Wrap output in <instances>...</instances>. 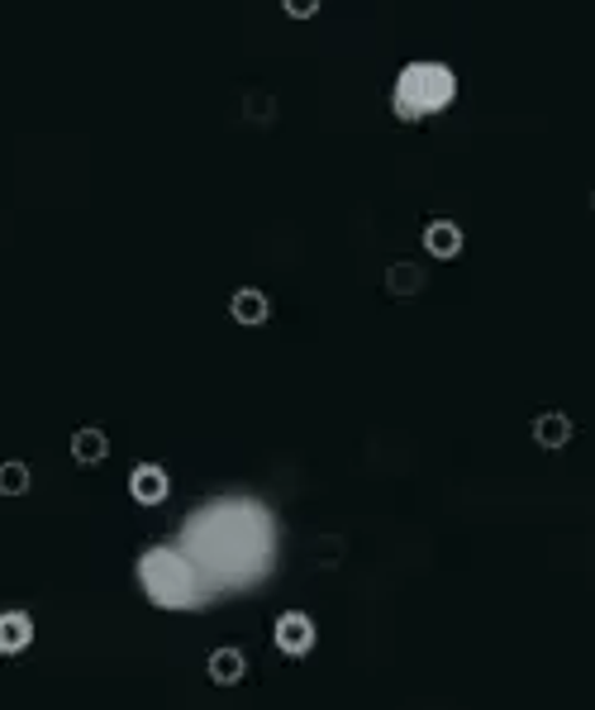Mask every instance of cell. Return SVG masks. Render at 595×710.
Returning <instances> with one entry per match:
<instances>
[{
	"label": "cell",
	"instance_id": "obj_4",
	"mask_svg": "<svg viewBox=\"0 0 595 710\" xmlns=\"http://www.w3.org/2000/svg\"><path fill=\"white\" fill-rule=\"evenodd\" d=\"M129 496H134L139 505H167L172 496V472L163 468V462H139L134 472H129Z\"/></svg>",
	"mask_w": 595,
	"mask_h": 710
},
{
	"label": "cell",
	"instance_id": "obj_8",
	"mask_svg": "<svg viewBox=\"0 0 595 710\" xmlns=\"http://www.w3.org/2000/svg\"><path fill=\"white\" fill-rule=\"evenodd\" d=\"M34 644V615L29 611H0V658H20Z\"/></svg>",
	"mask_w": 595,
	"mask_h": 710
},
{
	"label": "cell",
	"instance_id": "obj_11",
	"mask_svg": "<svg viewBox=\"0 0 595 710\" xmlns=\"http://www.w3.org/2000/svg\"><path fill=\"white\" fill-rule=\"evenodd\" d=\"M386 292H390V296H419V292H425V267H415V263H390V267H386Z\"/></svg>",
	"mask_w": 595,
	"mask_h": 710
},
{
	"label": "cell",
	"instance_id": "obj_2",
	"mask_svg": "<svg viewBox=\"0 0 595 710\" xmlns=\"http://www.w3.org/2000/svg\"><path fill=\"white\" fill-rule=\"evenodd\" d=\"M139 587L163 611H191L200 601V577L191 568V558L177 554V548H148L139 558Z\"/></svg>",
	"mask_w": 595,
	"mask_h": 710
},
{
	"label": "cell",
	"instance_id": "obj_9",
	"mask_svg": "<svg viewBox=\"0 0 595 710\" xmlns=\"http://www.w3.org/2000/svg\"><path fill=\"white\" fill-rule=\"evenodd\" d=\"M110 458V434L96 429V425H81L71 434V462L77 468H100V462Z\"/></svg>",
	"mask_w": 595,
	"mask_h": 710
},
{
	"label": "cell",
	"instance_id": "obj_7",
	"mask_svg": "<svg viewBox=\"0 0 595 710\" xmlns=\"http://www.w3.org/2000/svg\"><path fill=\"white\" fill-rule=\"evenodd\" d=\"M206 677H210L214 687H239L243 677H249V654H243L239 644H220L206 658Z\"/></svg>",
	"mask_w": 595,
	"mask_h": 710
},
{
	"label": "cell",
	"instance_id": "obj_10",
	"mask_svg": "<svg viewBox=\"0 0 595 710\" xmlns=\"http://www.w3.org/2000/svg\"><path fill=\"white\" fill-rule=\"evenodd\" d=\"M572 419L562 415V411H543L539 419H533V444L539 448H568L572 444Z\"/></svg>",
	"mask_w": 595,
	"mask_h": 710
},
{
	"label": "cell",
	"instance_id": "obj_5",
	"mask_svg": "<svg viewBox=\"0 0 595 710\" xmlns=\"http://www.w3.org/2000/svg\"><path fill=\"white\" fill-rule=\"evenodd\" d=\"M229 320L243 329H263L272 320V296L263 286H239V292L229 296Z\"/></svg>",
	"mask_w": 595,
	"mask_h": 710
},
{
	"label": "cell",
	"instance_id": "obj_13",
	"mask_svg": "<svg viewBox=\"0 0 595 710\" xmlns=\"http://www.w3.org/2000/svg\"><path fill=\"white\" fill-rule=\"evenodd\" d=\"M319 10H324V0H282V14H286V20H296V24L315 20Z\"/></svg>",
	"mask_w": 595,
	"mask_h": 710
},
{
	"label": "cell",
	"instance_id": "obj_1",
	"mask_svg": "<svg viewBox=\"0 0 595 710\" xmlns=\"http://www.w3.org/2000/svg\"><path fill=\"white\" fill-rule=\"evenodd\" d=\"M458 100V72L439 57H415L390 81V114L400 124H425Z\"/></svg>",
	"mask_w": 595,
	"mask_h": 710
},
{
	"label": "cell",
	"instance_id": "obj_6",
	"mask_svg": "<svg viewBox=\"0 0 595 710\" xmlns=\"http://www.w3.org/2000/svg\"><path fill=\"white\" fill-rule=\"evenodd\" d=\"M419 243H425L429 258H439V263H453V258H462V249H467V234H462L458 220H429L425 234H419Z\"/></svg>",
	"mask_w": 595,
	"mask_h": 710
},
{
	"label": "cell",
	"instance_id": "obj_12",
	"mask_svg": "<svg viewBox=\"0 0 595 710\" xmlns=\"http://www.w3.org/2000/svg\"><path fill=\"white\" fill-rule=\"evenodd\" d=\"M29 487H34V472H29V462H20V458L0 462V496H24Z\"/></svg>",
	"mask_w": 595,
	"mask_h": 710
},
{
	"label": "cell",
	"instance_id": "obj_3",
	"mask_svg": "<svg viewBox=\"0 0 595 710\" xmlns=\"http://www.w3.org/2000/svg\"><path fill=\"white\" fill-rule=\"evenodd\" d=\"M315 640H319V625L305 611H282L277 625H272V644H277V654H286V658L315 654Z\"/></svg>",
	"mask_w": 595,
	"mask_h": 710
}]
</instances>
